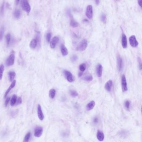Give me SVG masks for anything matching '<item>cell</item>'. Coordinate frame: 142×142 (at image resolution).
I'll use <instances>...</instances> for the list:
<instances>
[{
    "label": "cell",
    "instance_id": "1",
    "mask_svg": "<svg viewBox=\"0 0 142 142\" xmlns=\"http://www.w3.org/2000/svg\"><path fill=\"white\" fill-rule=\"evenodd\" d=\"M88 46V41L86 39H83L77 47V51H85Z\"/></svg>",
    "mask_w": 142,
    "mask_h": 142
},
{
    "label": "cell",
    "instance_id": "2",
    "mask_svg": "<svg viewBox=\"0 0 142 142\" xmlns=\"http://www.w3.org/2000/svg\"><path fill=\"white\" fill-rule=\"evenodd\" d=\"M22 8L23 10L29 13L31 11V8L28 0H21Z\"/></svg>",
    "mask_w": 142,
    "mask_h": 142
},
{
    "label": "cell",
    "instance_id": "3",
    "mask_svg": "<svg viewBox=\"0 0 142 142\" xmlns=\"http://www.w3.org/2000/svg\"><path fill=\"white\" fill-rule=\"evenodd\" d=\"M64 74L66 78L67 79L68 81H69V82H73L75 80L74 77L72 75V74L71 73V72L70 71H67V70H64Z\"/></svg>",
    "mask_w": 142,
    "mask_h": 142
},
{
    "label": "cell",
    "instance_id": "4",
    "mask_svg": "<svg viewBox=\"0 0 142 142\" xmlns=\"http://www.w3.org/2000/svg\"><path fill=\"white\" fill-rule=\"evenodd\" d=\"M15 61V55L14 53H12L9 56L6 61V65L8 66H11L13 65Z\"/></svg>",
    "mask_w": 142,
    "mask_h": 142
},
{
    "label": "cell",
    "instance_id": "5",
    "mask_svg": "<svg viewBox=\"0 0 142 142\" xmlns=\"http://www.w3.org/2000/svg\"><path fill=\"white\" fill-rule=\"evenodd\" d=\"M121 85H122V90L123 92L127 91L128 90L127 80L126 76L124 75H123L121 78Z\"/></svg>",
    "mask_w": 142,
    "mask_h": 142
},
{
    "label": "cell",
    "instance_id": "6",
    "mask_svg": "<svg viewBox=\"0 0 142 142\" xmlns=\"http://www.w3.org/2000/svg\"><path fill=\"white\" fill-rule=\"evenodd\" d=\"M130 44L132 47L136 48L138 45V43L135 36H131L129 38Z\"/></svg>",
    "mask_w": 142,
    "mask_h": 142
},
{
    "label": "cell",
    "instance_id": "7",
    "mask_svg": "<svg viewBox=\"0 0 142 142\" xmlns=\"http://www.w3.org/2000/svg\"><path fill=\"white\" fill-rule=\"evenodd\" d=\"M85 14L86 16L89 19H91L93 17V7L91 5H88L87 7Z\"/></svg>",
    "mask_w": 142,
    "mask_h": 142
},
{
    "label": "cell",
    "instance_id": "8",
    "mask_svg": "<svg viewBox=\"0 0 142 142\" xmlns=\"http://www.w3.org/2000/svg\"><path fill=\"white\" fill-rule=\"evenodd\" d=\"M117 68L118 71L121 72L123 68V61L121 56L118 55L117 56Z\"/></svg>",
    "mask_w": 142,
    "mask_h": 142
},
{
    "label": "cell",
    "instance_id": "9",
    "mask_svg": "<svg viewBox=\"0 0 142 142\" xmlns=\"http://www.w3.org/2000/svg\"><path fill=\"white\" fill-rule=\"evenodd\" d=\"M43 132V128L41 127H38L35 129L34 135L36 137H41L42 136Z\"/></svg>",
    "mask_w": 142,
    "mask_h": 142
},
{
    "label": "cell",
    "instance_id": "10",
    "mask_svg": "<svg viewBox=\"0 0 142 142\" xmlns=\"http://www.w3.org/2000/svg\"><path fill=\"white\" fill-rule=\"evenodd\" d=\"M59 41V38L57 36L53 37L50 42V47L52 49L55 48L56 45Z\"/></svg>",
    "mask_w": 142,
    "mask_h": 142
},
{
    "label": "cell",
    "instance_id": "11",
    "mask_svg": "<svg viewBox=\"0 0 142 142\" xmlns=\"http://www.w3.org/2000/svg\"><path fill=\"white\" fill-rule=\"evenodd\" d=\"M37 113H38V116L39 119L41 121H43L44 118V116L43 113L42 111L41 105H38V106Z\"/></svg>",
    "mask_w": 142,
    "mask_h": 142
},
{
    "label": "cell",
    "instance_id": "12",
    "mask_svg": "<svg viewBox=\"0 0 142 142\" xmlns=\"http://www.w3.org/2000/svg\"><path fill=\"white\" fill-rule=\"evenodd\" d=\"M96 72L97 75L98 77H101L102 75L103 66L100 64H98L97 66Z\"/></svg>",
    "mask_w": 142,
    "mask_h": 142
},
{
    "label": "cell",
    "instance_id": "13",
    "mask_svg": "<svg viewBox=\"0 0 142 142\" xmlns=\"http://www.w3.org/2000/svg\"><path fill=\"white\" fill-rule=\"evenodd\" d=\"M113 82L111 80H109L107 82L105 85V90L108 92H110L112 88L113 87Z\"/></svg>",
    "mask_w": 142,
    "mask_h": 142
},
{
    "label": "cell",
    "instance_id": "14",
    "mask_svg": "<svg viewBox=\"0 0 142 142\" xmlns=\"http://www.w3.org/2000/svg\"><path fill=\"white\" fill-rule=\"evenodd\" d=\"M15 84H16V80H13L10 86L9 87V88H8V89L5 92V95H4V98H5L7 96L8 94V93L10 92V90H11V89L14 88L15 86Z\"/></svg>",
    "mask_w": 142,
    "mask_h": 142
},
{
    "label": "cell",
    "instance_id": "15",
    "mask_svg": "<svg viewBox=\"0 0 142 142\" xmlns=\"http://www.w3.org/2000/svg\"><path fill=\"white\" fill-rule=\"evenodd\" d=\"M122 46L123 48H126L127 47V37L124 33H123L122 36Z\"/></svg>",
    "mask_w": 142,
    "mask_h": 142
},
{
    "label": "cell",
    "instance_id": "16",
    "mask_svg": "<svg viewBox=\"0 0 142 142\" xmlns=\"http://www.w3.org/2000/svg\"><path fill=\"white\" fill-rule=\"evenodd\" d=\"M104 134L103 132L101 131H98L97 133V138L100 141H102L104 139Z\"/></svg>",
    "mask_w": 142,
    "mask_h": 142
},
{
    "label": "cell",
    "instance_id": "17",
    "mask_svg": "<svg viewBox=\"0 0 142 142\" xmlns=\"http://www.w3.org/2000/svg\"><path fill=\"white\" fill-rule=\"evenodd\" d=\"M95 105V102L92 100L89 103H88V104L86 105L87 110L88 111L92 110V109H93Z\"/></svg>",
    "mask_w": 142,
    "mask_h": 142
},
{
    "label": "cell",
    "instance_id": "18",
    "mask_svg": "<svg viewBox=\"0 0 142 142\" xmlns=\"http://www.w3.org/2000/svg\"><path fill=\"white\" fill-rule=\"evenodd\" d=\"M61 51L62 54L64 56H67L68 54L67 48H66V47L64 46V45H61Z\"/></svg>",
    "mask_w": 142,
    "mask_h": 142
},
{
    "label": "cell",
    "instance_id": "19",
    "mask_svg": "<svg viewBox=\"0 0 142 142\" xmlns=\"http://www.w3.org/2000/svg\"><path fill=\"white\" fill-rule=\"evenodd\" d=\"M37 44H38V42H37V40L36 38H35V39H32V41H31L30 44V46L32 49H35L37 46Z\"/></svg>",
    "mask_w": 142,
    "mask_h": 142
},
{
    "label": "cell",
    "instance_id": "20",
    "mask_svg": "<svg viewBox=\"0 0 142 142\" xmlns=\"http://www.w3.org/2000/svg\"><path fill=\"white\" fill-rule=\"evenodd\" d=\"M15 72L14 71H10L8 73V77H9V80L10 82L14 80V78L15 77Z\"/></svg>",
    "mask_w": 142,
    "mask_h": 142
},
{
    "label": "cell",
    "instance_id": "21",
    "mask_svg": "<svg viewBox=\"0 0 142 142\" xmlns=\"http://www.w3.org/2000/svg\"><path fill=\"white\" fill-rule=\"evenodd\" d=\"M17 96L16 95H13L12 97L11 100H10V105L11 106H13L16 102Z\"/></svg>",
    "mask_w": 142,
    "mask_h": 142
},
{
    "label": "cell",
    "instance_id": "22",
    "mask_svg": "<svg viewBox=\"0 0 142 142\" xmlns=\"http://www.w3.org/2000/svg\"><path fill=\"white\" fill-rule=\"evenodd\" d=\"M56 94V90L54 89H51L49 90V96L51 99H53L55 97Z\"/></svg>",
    "mask_w": 142,
    "mask_h": 142
},
{
    "label": "cell",
    "instance_id": "23",
    "mask_svg": "<svg viewBox=\"0 0 142 142\" xmlns=\"http://www.w3.org/2000/svg\"><path fill=\"white\" fill-rule=\"evenodd\" d=\"M82 79L86 81H90L92 80L93 79V76L91 75H86L85 76H84Z\"/></svg>",
    "mask_w": 142,
    "mask_h": 142
},
{
    "label": "cell",
    "instance_id": "24",
    "mask_svg": "<svg viewBox=\"0 0 142 142\" xmlns=\"http://www.w3.org/2000/svg\"><path fill=\"white\" fill-rule=\"evenodd\" d=\"M69 93H70V95H71V96L73 97V98L76 97L78 95V94L77 92L75 90H70Z\"/></svg>",
    "mask_w": 142,
    "mask_h": 142
},
{
    "label": "cell",
    "instance_id": "25",
    "mask_svg": "<svg viewBox=\"0 0 142 142\" xmlns=\"http://www.w3.org/2000/svg\"><path fill=\"white\" fill-rule=\"evenodd\" d=\"M70 25L73 28H76L78 26V23L75 20H72L70 23Z\"/></svg>",
    "mask_w": 142,
    "mask_h": 142
},
{
    "label": "cell",
    "instance_id": "26",
    "mask_svg": "<svg viewBox=\"0 0 142 142\" xmlns=\"http://www.w3.org/2000/svg\"><path fill=\"white\" fill-rule=\"evenodd\" d=\"M4 71V65L2 64L0 66V80H1L3 77V73Z\"/></svg>",
    "mask_w": 142,
    "mask_h": 142
},
{
    "label": "cell",
    "instance_id": "27",
    "mask_svg": "<svg viewBox=\"0 0 142 142\" xmlns=\"http://www.w3.org/2000/svg\"><path fill=\"white\" fill-rule=\"evenodd\" d=\"M130 105H131V102L129 100H126L124 103L125 108L127 110H129L130 108Z\"/></svg>",
    "mask_w": 142,
    "mask_h": 142
},
{
    "label": "cell",
    "instance_id": "28",
    "mask_svg": "<svg viewBox=\"0 0 142 142\" xmlns=\"http://www.w3.org/2000/svg\"><path fill=\"white\" fill-rule=\"evenodd\" d=\"M86 66L85 64H84V63L82 64L79 66V70L82 72H83L86 69Z\"/></svg>",
    "mask_w": 142,
    "mask_h": 142
},
{
    "label": "cell",
    "instance_id": "29",
    "mask_svg": "<svg viewBox=\"0 0 142 142\" xmlns=\"http://www.w3.org/2000/svg\"><path fill=\"white\" fill-rule=\"evenodd\" d=\"M14 15L15 17L16 18H19L20 17V12L19 10H15L14 11Z\"/></svg>",
    "mask_w": 142,
    "mask_h": 142
},
{
    "label": "cell",
    "instance_id": "30",
    "mask_svg": "<svg viewBox=\"0 0 142 142\" xmlns=\"http://www.w3.org/2000/svg\"><path fill=\"white\" fill-rule=\"evenodd\" d=\"M5 39H6L7 45L8 46L10 43V39H11V36L10 34L8 33V34L6 35V36H5Z\"/></svg>",
    "mask_w": 142,
    "mask_h": 142
},
{
    "label": "cell",
    "instance_id": "31",
    "mask_svg": "<svg viewBox=\"0 0 142 142\" xmlns=\"http://www.w3.org/2000/svg\"><path fill=\"white\" fill-rule=\"evenodd\" d=\"M31 133L29 132L26 135H25V137L24 138V140L23 141L25 142H27L29 141V140L30 138V137H31Z\"/></svg>",
    "mask_w": 142,
    "mask_h": 142
},
{
    "label": "cell",
    "instance_id": "32",
    "mask_svg": "<svg viewBox=\"0 0 142 142\" xmlns=\"http://www.w3.org/2000/svg\"><path fill=\"white\" fill-rule=\"evenodd\" d=\"M4 32V28L3 27H2L1 29H0V41H1L3 39Z\"/></svg>",
    "mask_w": 142,
    "mask_h": 142
},
{
    "label": "cell",
    "instance_id": "33",
    "mask_svg": "<svg viewBox=\"0 0 142 142\" xmlns=\"http://www.w3.org/2000/svg\"><path fill=\"white\" fill-rule=\"evenodd\" d=\"M100 20L103 23H106V16L104 13H102L100 16Z\"/></svg>",
    "mask_w": 142,
    "mask_h": 142
},
{
    "label": "cell",
    "instance_id": "34",
    "mask_svg": "<svg viewBox=\"0 0 142 142\" xmlns=\"http://www.w3.org/2000/svg\"><path fill=\"white\" fill-rule=\"evenodd\" d=\"M51 37V33H48L46 35V40L48 43L50 42Z\"/></svg>",
    "mask_w": 142,
    "mask_h": 142
},
{
    "label": "cell",
    "instance_id": "35",
    "mask_svg": "<svg viewBox=\"0 0 142 142\" xmlns=\"http://www.w3.org/2000/svg\"><path fill=\"white\" fill-rule=\"evenodd\" d=\"M77 59H78V57H77V56L75 55H74L71 57V61L74 62L76 61L77 60Z\"/></svg>",
    "mask_w": 142,
    "mask_h": 142
},
{
    "label": "cell",
    "instance_id": "36",
    "mask_svg": "<svg viewBox=\"0 0 142 142\" xmlns=\"http://www.w3.org/2000/svg\"><path fill=\"white\" fill-rule=\"evenodd\" d=\"M16 103V105H19L21 104L22 103V100L21 98L20 97H18V99H17Z\"/></svg>",
    "mask_w": 142,
    "mask_h": 142
},
{
    "label": "cell",
    "instance_id": "37",
    "mask_svg": "<svg viewBox=\"0 0 142 142\" xmlns=\"http://www.w3.org/2000/svg\"><path fill=\"white\" fill-rule=\"evenodd\" d=\"M4 3H3L1 7H0V14L1 15H3V13H4Z\"/></svg>",
    "mask_w": 142,
    "mask_h": 142
},
{
    "label": "cell",
    "instance_id": "38",
    "mask_svg": "<svg viewBox=\"0 0 142 142\" xmlns=\"http://www.w3.org/2000/svg\"><path fill=\"white\" fill-rule=\"evenodd\" d=\"M10 97H8L7 98L6 100H5V106H7L8 103H9L10 100Z\"/></svg>",
    "mask_w": 142,
    "mask_h": 142
},
{
    "label": "cell",
    "instance_id": "39",
    "mask_svg": "<svg viewBox=\"0 0 142 142\" xmlns=\"http://www.w3.org/2000/svg\"><path fill=\"white\" fill-rule=\"evenodd\" d=\"M138 63H139V66L140 69L141 70L142 69V64H141V60L140 58H138Z\"/></svg>",
    "mask_w": 142,
    "mask_h": 142
},
{
    "label": "cell",
    "instance_id": "40",
    "mask_svg": "<svg viewBox=\"0 0 142 142\" xmlns=\"http://www.w3.org/2000/svg\"><path fill=\"white\" fill-rule=\"evenodd\" d=\"M138 2L140 6L141 7V8H142V0H138Z\"/></svg>",
    "mask_w": 142,
    "mask_h": 142
},
{
    "label": "cell",
    "instance_id": "41",
    "mask_svg": "<svg viewBox=\"0 0 142 142\" xmlns=\"http://www.w3.org/2000/svg\"><path fill=\"white\" fill-rule=\"evenodd\" d=\"M98 118L95 117L93 119V122H94V123H98Z\"/></svg>",
    "mask_w": 142,
    "mask_h": 142
},
{
    "label": "cell",
    "instance_id": "42",
    "mask_svg": "<svg viewBox=\"0 0 142 142\" xmlns=\"http://www.w3.org/2000/svg\"><path fill=\"white\" fill-rule=\"evenodd\" d=\"M95 2L96 3V4L97 5H98L99 4V3H100V0H95Z\"/></svg>",
    "mask_w": 142,
    "mask_h": 142
},
{
    "label": "cell",
    "instance_id": "43",
    "mask_svg": "<svg viewBox=\"0 0 142 142\" xmlns=\"http://www.w3.org/2000/svg\"><path fill=\"white\" fill-rule=\"evenodd\" d=\"M19 2H20V0H15V3H16V5L18 4Z\"/></svg>",
    "mask_w": 142,
    "mask_h": 142
},
{
    "label": "cell",
    "instance_id": "44",
    "mask_svg": "<svg viewBox=\"0 0 142 142\" xmlns=\"http://www.w3.org/2000/svg\"><path fill=\"white\" fill-rule=\"evenodd\" d=\"M82 72H79L78 74V76L79 77H80V76H82Z\"/></svg>",
    "mask_w": 142,
    "mask_h": 142
}]
</instances>
